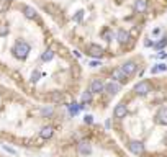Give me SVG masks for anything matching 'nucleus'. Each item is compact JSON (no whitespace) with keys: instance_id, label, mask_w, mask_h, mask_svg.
I'll list each match as a JSON object with an SVG mask.
<instances>
[{"instance_id":"obj_1","label":"nucleus","mask_w":167,"mask_h":157,"mask_svg":"<svg viewBox=\"0 0 167 157\" xmlns=\"http://www.w3.org/2000/svg\"><path fill=\"white\" fill-rule=\"evenodd\" d=\"M30 51H31V48H30V44L28 43H25V41H18L15 46H13V49H12V53H13V56L15 58H18V59H25L28 54H30Z\"/></svg>"},{"instance_id":"obj_2","label":"nucleus","mask_w":167,"mask_h":157,"mask_svg":"<svg viewBox=\"0 0 167 157\" xmlns=\"http://www.w3.org/2000/svg\"><path fill=\"white\" fill-rule=\"evenodd\" d=\"M87 54L92 56V58H95V59H100L102 56L105 54V49H103V46L97 44V43H90L89 48H87Z\"/></svg>"},{"instance_id":"obj_3","label":"nucleus","mask_w":167,"mask_h":157,"mask_svg":"<svg viewBox=\"0 0 167 157\" xmlns=\"http://www.w3.org/2000/svg\"><path fill=\"white\" fill-rule=\"evenodd\" d=\"M133 92H134L136 95H139V97L148 95L149 92H151V84H149L148 80H141V82H138V84L134 85Z\"/></svg>"},{"instance_id":"obj_4","label":"nucleus","mask_w":167,"mask_h":157,"mask_svg":"<svg viewBox=\"0 0 167 157\" xmlns=\"http://www.w3.org/2000/svg\"><path fill=\"white\" fill-rule=\"evenodd\" d=\"M121 69L125 70V74H126L128 77H131V75H134V74H136V70H138V64H136V61H126V62L121 66Z\"/></svg>"},{"instance_id":"obj_5","label":"nucleus","mask_w":167,"mask_h":157,"mask_svg":"<svg viewBox=\"0 0 167 157\" xmlns=\"http://www.w3.org/2000/svg\"><path fill=\"white\" fill-rule=\"evenodd\" d=\"M128 149L131 151L133 154H136V155H141L143 152H144V144L141 141H131L128 144Z\"/></svg>"},{"instance_id":"obj_6","label":"nucleus","mask_w":167,"mask_h":157,"mask_svg":"<svg viewBox=\"0 0 167 157\" xmlns=\"http://www.w3.org/2000/svg\"><path fill=\"white\" fill-rule=\"evenodd\" d=\"M112 78L121 84V82H126L128 80V75L125 74V70H123L121 67H117V69H113V72H112Z\"/></svg>"},{"instance_id":"obj_7","label":"nucleus","mask_w":167,"mask_h":157,"mask_svg":"<svg viewBox=\"0 0 167 157\" xmlns=\"http://www.w3.org/2000/svg\"><path fill=\"white\" fill-rule=\"evenodd\" d=\"M120 90H121V84H120V82H117V80H112V82L105 84V92H108L110 95L118 94Z\"/></svg>"},{"instance_id":"obj_8","label":"nucleus","mask_w":167,"mask_h":157,"mask_svg":"<svg viewBox=\"0 0 167 157\" xmlns=\"http://www.w3.org/2000/svg\"><path fill=\"white\" fill-rule=\"evenodd\" d=\"M105 90V84L100 80V78H95V80H92L90 84V92L92 94H100V92Z\"/></svg>"},{"instance_id":"obj_9","label":"nucleus","mask_w":167,"mask_h":157,"mask_svg":"<svg viewBox=\"0 0 167 157\" xmlns=\"http://www.w3.org/2000/svg\"><path fill=\"white\" fill-rule=\"evenodd\" d=\"M126 113H128V108H126L125 103H118L117 106H115V110H113L115 118H125Z\"/></svg>"},{"instance_id":"obj_10","label":"nucleus","mask_w":167,"mask_h":157,"mask_svg":"<svg viewBox=\"0 0 167 157\" xmlns=\"http://www.w3.org/2000/svg\"><path fill=\"white\" fill-rule=\"evenodd\" d=\"M77 149H79V152H81L82 155H89L92 152V146H90V142H87V141H81V142H79Z\"/></svg>"},{"instance_id":"obj_11","label":"nucleus","mask_w":167,"mask_h":157,"mask_svg":"<svg viewBox=\"0 0 167 157\" xmlns=\"http://www.w3.org/2000/svg\"><path fill=\"white\" fill-rule=\"evenodd\" d=\"M53 134H54V128H53V126H43L41 131H39V136H41L43 139L53 138Z\"/></svg>"},{"instance_id":"obj_12","label":"nucleus","mask_w":167,"mask_h":157,"mask_svg":"<svg viewBox=\"0 0 167 157\" xmlns=\"http://www.w3.org/2000/svg\"><path fill=\"white\" fill-rule=\"evenodd\" d=\"M48 98H49L51 103H62L64 102V95L61 94V92H51Z\"/></svg>"},{"instance_id":"obj_13","label":"nucleus","mask_w":167,"mask_h":157,"mask_svg":"<svg viewBox=\"0 0 167 157\" xmlns=\"http://www.w3.org/2000/svg\"><path fill=\"white\" fill-rule=\"evenodd\" d=\"M157 119H159V123L167 124V106H162V108L157 111Z\"/></svg>"},{"instance_id":"obj_14","label":"nucleus","mask_w":167,"mask_h":157,"mask_svg":"<svg viewBox=\"0 0 167 157\" xmlns=\"http://www.w3.org/2000/svg\"><path fill=\"white\" fill-rule=\"evenodd\" d=\"M82 108H84V105H79V103H76V102H74V103H70V105H67V110H69V113H70L72 116H76Z\"/></svg>"},{"instance_id":"obj_15","label":"nucleus","mask_w":167,"mask_h":157,"mask_svg":"<svg viewBox=\"0 0 167 157\" xmlns=\"http://www.w3.org/2000/svg\"><path fill=\"white\" fill-rule=\"evenodd\" d=\"M23 15L28 20H34L36 17H38V15H36V10L33 8V7H25V8H23Z\"/></svg>"},{"instance_id":"obj_16","label":"nucleus","mask_w":167,"mask_h":157,"mask_svg":"<svg viewBox=\"0 0 167 157\" xmlns=\"http://www.w3.org/2000/svg\"><path fill=\"white\" fill-rule=\"evenodd\" d=\"M53 58H54V51H53V49H46V51L41 54V59L44 61V62H49Z\"/></svg>"},{"instance_id":"obj_17","label":"nucleus","mask_w":167,"mask_h":157,"mask_svg":"<svg viewBox=\"0 0 167 157\" xmlns=\"http://www.w3.org/2000/svg\"><path fill=\"white\" fill-rule=\"evenodd\" d=\"M81 100H82V103H90V102H92V92H90V90L84 92L82 97H81Z\"/></svg>"},{"instance_id":"obj_18","label":"nucleus","mask_w":167,"mask_h":157,"mask_svg":"<svg viewBox=\"0 0 167 157\" xmlns=\"http://www.w3.org/2000/svg\"><path fill=\"white\" fill-rule=\"evenodd\" d=\"M164 70H167L165 67V64H157L156 67H152L151 69V74H157V72H164Z\"/></svg>"},{"instance_id":"obj_19","label":"nucleus","mask_w":167,"mask_h":157,"mask_svg":"<svg viewBox=\"0 0 167 157\" xmlns=\"http://www.w3.org/2000/svg\"><path fill=\"white\" fill-rule=\"evenodd\" d=\"M53 113H54L53 106H44V108L41 110V115H43V116H51Z\"/></svg>"},{"instance_id":"obj_20","label":"nucleus","mask_w":167,"mask_h":157,"mask_svg":"<svg viewBox=\"0 0 167 157\" xmlns=\"http://www.w3.org/2000/svg\"><path fill=\"white\" fill-rule=\"evenodd\" d=\"M10 8V0H0V12H5Z\"/></svg>"},{"instance_id":"obj_21","label":"nucleus","mask_w":167,"mask_h":157,"mask_svg":"<svg viewBox=\"0 0 167 157\" xmlns=\"http://www.w3.org/2000/svg\"><path fill=\"white\" fill-rule=\"evenodd\" d=\"M5 34H8V26L0 25V36H5Z\"/></svg>"},{"instance_id":"obj_22","label":"nucleus","mask_w":167,"mask_h":157,"mask_svg":"<svg viewBox=\"0 0 167 157\" xmlns=\"http://www.w3.org/2000/svg\"><path fill=\"white\" fill-rule=\"evenodd\" d=\"M39 77H41V72H39V70H34V72L31 74V82H36Z\"/></svg>"},{"instance_id":"obj_23","label":"nucleus","mask_w":167,"mask_h":157,"mask_svg":"<svg viewBox=\"0 0 167 157\" xmlns=\"http://www.w3.org/2000/svg\"><path fill=\"white\" fill-rule=\"evenodd\" d=\"M84 121H85L87 124H92V123H93V116H92V115H85V116H84Z\"/></svg>"},{"instance_id":"obj_24","label":"nucleus","mask_w":167,"mask_h":157,"mask_svg":"<svg viewBox=\"0 0 167 157\" xmlns=\"http://www.w3.org/2000/svg\"><path fill=\"white\" fill-rule=\"evenodd\" d=\"M89 66L90 67H98V66H102V64H100V61H90Z\"/></svg>"},{"instance_id":"obj_25","label":"nucleus","mask_w":167,"mask_h":157,"mask_svg":"<svg viewBox=\"0 0 167 157\" xmlns=\"http://www.w3.org/2000/svg\"><path fill=\"white\" fill-rule=\"evenodd\" d=\"M5 151H8V152H12V154H17V152H15V151H13V149H12V147H7V146H5Z\"/></svg>"},{"instance_id":"obj_26","label":"nucleus","mask_w":167,"mask_h":157,"mask_svg":"<svg viewBox=\"0 0 167 157\" xmlns=\"http://www.w3.org/2000/svg\"><path fill=\"white\" fill-rule=\"evenodd\" d=\"M74 56H76V58H82V54L79 53V51H74Z\"/></svg>"}]
</instances>
